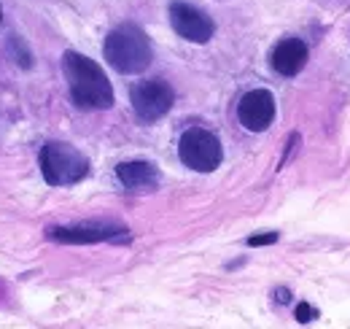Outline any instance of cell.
I'll return each instance as SVG.
<instances>
[{"label": "cell", "instance_id": "6da1fadb", "mask_svg": "<svg viewBox=\"0 0 350 329\" xmlns=\"http://www.w3.org/2000/svg\"><path fill=\"white\" fill-rule=\"evenodd\" d=\"M62 70H65V79L70 84V94H73V103L79 108H87V111H105L113 105V90H111V81L108 76L103 73V68L89 60L79 51H68L62 57Z\"/></svg>", "mask_w": 350, "mask_h": 329}, {"label": "cell", "instance_id": "7a4b0ae2", "mask_svg": "<svg viewBox=\"0 0 350 329\" xmlns=\"http://www.w3.org/2000/svg\"><path fill=\"white\" fill-rule=\"evenodd\" d=\"M103 51H105L108 65L124 76L143 73L151 65V44H148L146 33L135 25H122V27L111 30Z\"/></svg>", "mask_w": 350, "mask_h": 329}, {"label": "cell", "instance_id": "3957f363", "mask_svg": "<svg viewBox=\"0 0 350 329\" xmlns=\"http://www.w3.org/2000/svg\"><path fill=\"white\" fill-rule=\"evenodd\" d=\"M87 157L68 143L51 141L41 148V173H44L46 184H51V187L76 184L87 176Z\"/></svg>", "mask_w": 350, "mask_h": 329}, {"label": "cell", "instance_id": "277c9868", "mask_svg": "<svg viewBox=\"0 0 350 329\" xmlns=\"http://www.w3.org/2000/svg\"><path fill=\"white\" fill-rule=\"evenodd\" d=\"M178 157L186 168H191L197 173H213L224 159V148L211 130L189 127L178 141Z\"/></svg>", "mask_w": 350, "mask_h": 329}, {"label": "cell", "instance_id": "5b68a950", "mask_svg": "<svg viewBox=\"0 0 350 329\" xmlns=\"http://www.w3.org/2000/svg\"><path fill=\"white\" fill-rule=\"evenodd\" d=\"M132 108L143 122H157L162 119L175 103L173 87L162 79H151V81H140L135 84L130 92Z\"/></svg>", "mask_w": 350, "mask_h": 329}, {"label": "cell", "instance_id": "8992f818", "mask_svg": "<svg viewBox=\"0 0 350 329\" xmlns=\"http://www.w3.org/2000/svg\"><path fill=\"white\" fill-rule=\"evenodd\" d=\"M46 237L54 243H119V240H130V230L113 222H81V224H70V227H49Z\"/></svg>", "mask_w": 350, "mask_h": 329}, {"label": "cell", "instance_id": "52a82bcc", "mask_svg": "<svg viewBox=\"0 0 350 329\" xmlns=\"http://www.w3.org/2000/svg\"><path fill=\"white\" fill-rule=\"evenodd\" d=\"M170 25L180 38H186L191 44H208L216 30L213 19L205 11H200L189 3H180V0L170 3Z\"/></svg>", "mask_w": 350, "mask_h": 329}, {"label": "cell", "instance_id": "ba28073f", "mask_svg": "<svg viewBox=\"0 0 350 329\" xmlns=\"http://www.w3.org/2000/svg\"><path fill=\"white\" fill-rule=\"evenodd\" d=\"M237 119L248 133H264L275 119V97L269 90H251L240 97Z\"/></svg>", "mask_w": 350, "mask_h": 329}, {"label": "cell", "instance_id": "9c48e42d", "mask_svg": "<svg viewBox=\"0 0 350 329\" xmlns=\"http://www.w3.org/2000/svg\"><path fill=\"white\" fill-rule=\"evenodd\" d=\"M269 65L280 76H297L307 65V47L299 38H283L269 54Z\"/></svg>", "mask_w": 350, "mask_h": 329}, {"label": "cell", "instance_id": "30bf717a", "mask_svg": "<svg viewBox=\"0 0 350 329\" xmlns=\"http://www.w3.org/2000/svg\"><path fill=\"white\" fill-rule=\"evenodd\" d=\"M116 176L124 184V189H130V192H151V189L159 187V170H157V165L143 162V159L122 162L116 168Z\"/></svg>", "mask_w": 350, "mask_h": 329}, {"label": "cell", "instance_id": "8fae6325", "mask_svg": "<svg viewBox=\"0 0 350 329\" xmlns=\"http://www.w3.org/2000/svg\"><path fill=\"white\" fill-rule=\"evenodd\" d=\"M11 51L16 54V62H19L22 68H30V65H33V57H30L27 47L22 44V38H11Z\"/></svg>", "mask_w": 350, "mask_h": 329}, {"label": "cell", "instance_id": "7c38bea8", "mask_svg": "<svg viewBox=\"0 0 350 329\" xmlns=\"http://www.w3.org/2000/svg\"><path fill=\"white\" fill-rule=\"evenodd\" d=\"M275 240H278V233H264V235L248 237V246H251V248H259V246H269V243H275Z\"/></svg>", "mask_w": 350, "mask_h": 329}, {"label": "cell", "instance_id": "4fadbf2b", "mask_svg": "<svg viewBox=\"0 0 350 329\" xmlns=\"http://www.w3.org/2000/svg\"><path fill=\"white\" fill-rule=\"evenodd\" d=\"M312 319H315V311H312L307 302H299V305H297V321H299V324H307V321H312Z\"/></svg>", "mask_w": 350, "mask_h": 329}, {"label": "cell", "instance_id": "5bb4252c", "mask_svg": "<svg viewBox=\"0 0 350 329\" xmlns=\"http://www.w3.org/2000/svg\"><path fill=\"white\" fill-rule=\"evenodd\" d=\"M278 300H280V302H288V291H286V289H278Z\"/></svg>", "mask_w": 350, "mask_h": 329}, {"label": "cell", "instance_id": "9a60e30c", "mask_svg": "<svg viewBox=\"0 0 350 329\" xmlns=\"http://www.w3.org/2000/svg\"><path fill=\"white\" fill-rule=\"evenodd\" d=\"M0 19H3V11H0Z\"/></svg>", "mask_w": 350, "mask_h": 329}]
</instances>
